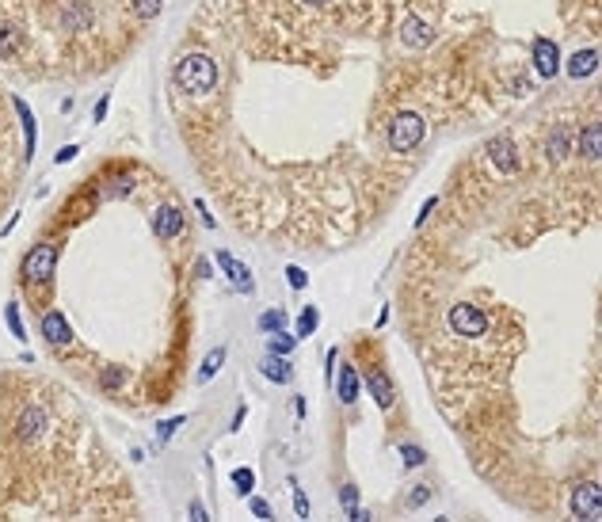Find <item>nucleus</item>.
Returning <instances> with one entry per match:
<instances>
[{
  "label": "nucleus",
  "instance_id": "1",
  "mask_svg": "<svg viewBox=\"0 0 602 522\" xmlns=\"http://www.w3.org/2000/svg\"><path fill=\"white\" fill-rule=\"evenodd\" d=\"M175 84L183 88L187 96H210L218 84V65L210 53H187V58L175 61Z\"/></svg>",
  "mask_w": 602,
  "mask_h": 522
},
{
  "label": "nucleus",
  "instance_id": "2",
  "mask_svg": "<svg viewBox=\"0 0 602 522\" xmlns=\"http://www.w3.org/2000/svg\"><path fill=\"white\" fill-rule=\"evenodd\" d=\"M427 134V122H423L416 111H404V115H397L389 122V149L393 153H412L423 141Z\"/></svg>",
  "mask_w": 602,
  "mask_h": 522
},
{
  "label": "nucleus",
  "instance_id": "3",
  "mask_svg": "<svg viewBox=\"0 0 602 522\" xmlns=\"http://www.w3.org/2000/svg\"><path fill=\"white\" fill-rule=\"evenodd\" d=\"M53 271H58V244H50V240L35 244V248L27 252V260H24V275H27V282L46 286V282L53 279Z\"/></svg>",
  "mask_w": 602,
  "mask_h": 522
},
{
  "label": "nucleus",
  "instance_id": "4",
  "mask_svg": "<svg viewBox=\"0 0 602 522\" xmlns=\"http://www.w3.org/2000/svg\"><path fill=\"white\" fill-rule=\"evenodd\" d=\"M450 328L465 339H476L488 332V317L476 305H450Z\"/></svg>",
  "mask_w": 602,
  "mask_h": 522
},
{
  "label": "nucleus",
  "instance_id": "5",
  "mask_svg": "<svg viewBox=\"0 0 602 522\" xmlns=\"http://www.w3.org/2000/svg\"><path fill=\"white\" fill-rule=\"evenodd\" d=\"M42 435H46V412H42L39 404H27L16 419V439L31 446V442H39Z\"/></svg>",
  "mask_w": 602,
  "mask_h": 522
},
{
  "label": "nucleus",
  "instance_id": "6",
  "mask_svg": "<svg viewBox=\"0 0 602 522\" xmlns=\"http://www.w3.org/2000/svg\"><path fill=\"white\" fill-rule=\"evenodd\" d=\"M572 515L576 518H587V522H598L602 518V503H598V484H579L572 492Z\"/></svg>",
  "mask_w": 602,
  "mask_h": 522
},
{
  "label": "nucleus",
  "instance_id": "7",
  "mask_svg": "<svg viewBox=\"0 0 602 522\" xmlns=\"http://www.w3.org/2000/svg\"><path fill=\"white\" fill-rule=\"evenodd\" d=\"M488 160H492L504 175L519 172V149H515V141H511L507 134L492 138V141H488Z\"/></svg>",
  "mask_w": 602,
  "mask_h": 522
},
{
  "label": "nucleus",
  "instance_id": "8",
  "mask_svg": "<svg viewBox=\"0 0 602 522\" xmlns=\"http://www.w3.org/2000/svg\"><path fill=\"white\" fill-rule=\"evenodd\" d=\"M534 69H538V76H545V81H553V76L561 73V50H556L553 39L534 42Z\"/></svg>",
  "mask_w": 602,
  "mask_h": 522
},
{
  "label": "nucleus",
  "instance_id": "9",
  "mask_svg": "<svg viewBox=\"0 0 602 522\" xmlns=\"http://www.w3.org/2000/svg\"><path fill=\"white\" fill-rule=\"evenodd\" d=\"M42 336H46L50 347H69V343H73V328H69V320H65L58 309H50V313L42 317Z\"/></svg>",
  "mask_w": 602,
  "mask_h": 522
},
{
  "label": "nucleus",
  "instance_id": "10",
  "mask_svg": "<svg viewBox=\"0 0 602 522\" xmlns=\"http://www.w3.org/2000/svg\"><path fill=\"white\" fill-rule=\"evenodd\" d=\"M153 232H157L160 240H172L183 232V210L175 206H160L157 214H153Z\"/></svg>",
  "mask_w": 602,
  "mask_h": 522
},
{
  "label": "nucleus",
  "instance_id": "11",
  "mask_svg": "<svg viewBox=\"0 0 602 522\" xmlns=\"http://www.w3.org/2000/svg\"><path fill=\"white\" fill-rule=\"evenodd\" d=\"M431 39H434V27L427 24V19H419V16H408L404 27H400V42H404V46H412V50L427 46Z\"/></svg>",
  "mask_w": 602,
  "mask_h": 522
},
{
  "label": "nucleus",
  "instance_id": "12",
  "mask_svg": "<svg viewBox=\"0 0 602 522\" xmlns=\"http://www.w3.org/2000/svg\"><path fill=\"white\" fill-rule=\"evenodd\" d=\"M218 267L229 275V282L237 286V290H244V294H252L255 290V282H252V271L244 267V263H237L229 252H218Z\"/></svg>",
  "mask_w": 602,
  "mask_h": 522
},
{
  "label": "nucleus",
  "instance_id": "13",
  "mask_svg": "<svg viewBox=\"0 0 602 522\" xmlns=\"http://www.w3.org/2000/svg\"><path fill=\"white\" fill-rule=\"evenodd\" d=\"M366 389H370V396L377 401V408H393V401H397V389H393V382H389V377L382 374V370H370L366 374Z\"/></svg>",
  "mask_w": 602,
  "mask_h": 522
},
{
  "label": "nucleus",
  "instance_id": "14",
  "mask_svg": "<svg viewBox=\"0 0 602 522\" xmlns=\"http://www.w3.org/2000/svg\"><path fill=\"white\" fill-rule=\"evenodd\" d=\"M568 76H572V81H583V76H591L598 69V50L595 46H587V50H576L572 58H568Z\"/></svg>",
  "mask_w": 602,
  "mask_h": 522
},
{
  "label": "nucleus",
  "instance_id": "15",
  "mask_svg": "<svg viewBox=\"0 0 602 522\" xmlns=\"http://www.w3.org/2000/svg\"><path fill=\"white\" fill-rule=\"evenodd\" d=\"M260 370H263L267 382H275V385H290V377H294V370H290V362H286V354H267Z\"/></svg>",
  "mask_w": 602,
  "mask_h": 522
},
{
  "label": "nucleus",
  "instance_id": "16",
  "mask_svg": "<svg viewBox=\"0 0 602 522\" xmlns=\"http://www.w3.org/2000/svg\"><path fill=\"white\" fill-rule=\"evenodd\" d=\"M579 153H583L587 160H598V153H602V126L598 122H587L583 126V134H579Z\"/></svg>",
  "mask_w": 602,
  "mask_h": 522
},
{
  "label": "nucleus",
  "instance_id": "17",
  "mask_svg": "<svg viewBox=\"0 0 602 522\" xmlns=\"http://www.w3.org/2000/svg\"><path fill=\"white\" fill-rule=\"evenodd\" d=\"M24 50V31L12 24H0V58H16Z\"/></svg>",
  "mask_w": 602,
  "mask_h": 522
},
{
  "label": "nucleus",
  "instance_id": "18",
  "mask_svg": "<svg viewBox=\"0 0 602 522\" xmlns=\"http://www.w3.org/2000/svg\"><path fill=\"white\" fill-rule=\"evenodd\" d=\"M340 401L343 404L359 401V374H354V366H340Z\"/></svg>",
  "mask_w": 602,
  "mask_h": 522
},
{
  "label": "nucleus",
  "instance_id": "19",
  "mask_svg": "<svg viewBox=\"0 0 602 522\" xmlns=\"http://www.w3.org/2000/svg\"><path fill=\"white\" fill-rule=\"evenodd\" d=\"M568 145H572V130L568 126H556L549 134V157L553 160H564L568 157Z\"/></svg>",
  "mask_w": 602,
  "mask_h": 522
},
{
  "label": "nucleus",
  "instance_id": "20",
  "mask_svg": "<svg viewBox=\"0 0 602 522\" xmlns=\"http://www.w3.org/2000/svg\"><path fill=\"white\" fill-rule=\"evenodd\" d=\"M16 111H19V122H24V134H27V153H35V141H39V126H35V115L24 99H16Z\"/></svg>",
  "mask_w": 602,
  "mask_h": 522
},
{
  "label": "nucleus",
  "instance_id": "21",
  "mask_svg": "<svg viewBox=\"0 0 602 522\" xmlns=\"http://www.w3.org/2000/svg\"><path fill=\"white\" fill-rule=\"evenodd\" d=\"M317 324H320V313H317V309H313V305H309V309H305V313H301V317H297V332H294V336H297V339L313 336V332H317Z\"/></svg>",
  "mask_w": 602,
  "mask_h": 522
},
{
  "label": "nucleus",
  "instance_id": "22",
  "mask_svg": "<svg viewBox=\"0 0 602 522\" xmlns=\"http://www.w3.org/2000/svg\"><path fill=\"white\" fill-rule=\"evenodd\" d=\"M221 362H225V347H214V351L206 354V362H203V370H198V377H203V382H206V377H214V374L221 370Z\"/></svg>",
  "mask_w": 602,
  "mask_h": 522
},
{
  "label": "nucleus",
  "instance_id": "23",
  "mask_svg": "<svg viewBox=\"0 0 602 522\" xmlns=\"http://www.w3.org/2000/svg\"><path fill=\"white\" fill-rule=\"evenodd\" d=\"M164 8V0H133V16L138 19H157Z\"/></svg>",
  "mask_w": 602,
  "mask_h": 522
},
{
  "label": "nucleus",
  "instance_id": "24",
  "mask_svg": "<svg viewBox=\"0 0 602 522\" xmlns=\"http://www.w3.org/2000/svg\"><path fill=\"white\" fill-rule=\"evenodd\" d=\"M233 484H237V492H240V496H252V488H255V473H252V469H233Z\"/></svg>",
  "mask_w": 602,
  "mask_h": 522
},
{
  "label": "nucleus",
  "instance_id": "25",
  "mask_svg": "<svg viewBox=\"0 0 602 522\" xmlns=\"http://www.w3.org/2000/svg\"><path fill=\"white\" fill-rule=\"evenodd\" d=\"M294 343H297V336H286V332L278 328L271 336V354H290V351H294Z\"/></svg>",
  "mask_w": 602,
  "mask_h": 522
},
{
  "label": "nucleus",
  "instance_id": "26",
  "mask_svg": "<svg viewBox=\"0 0 602 522\" xmlns=\"http://www.w3.org/2000/svg\"><path fill=\"white\" fill-rule=\"evenodd\" d=\"M400 458H404V465H408V469H416V465H423V461H427V454H423L419 446H412V442H404V446H400Z\"/></svg>",
  "mask_w": 602,
  "mask_h": 522
},
{
  "label": "nucleus",
  "instance_id": "27",
  "mask_svg": "<svg viewBox=\"0 0 602 522\" xmlns=\"http://www.w3.org/2000/svg\"><path fill=\"white\" fill-rule=\"evenodd\" d=\"M427 499H431V488H427V484H416V488L408 492L404 507H408V511H416V507H423V503H427Z\"/></svg>",
  "mask_w": 602,
  "mask_h": 522
},
{
  "label": "nucleus",
  "instance_id": "28",
  "mask_svg": "<svg viewBox=\"0 0 602 522\" xmlns=\"http://www.w3.org/2000/svg\"><path fill=\"white\" fill-rule=\"evenodd\" d=\"M282 324H286V313H282V309H271V313L260 317V328H263V332H278Z\"/></svg>",
  "mask_w": 602,
  "mask_h": 522
},
{
  "label": "nucleus",
  "instance_id": "29",
  "mask_svg": "<svg viewBox=\"0 0 602 522\" xmlns=\"http://www.w3.org/2000/svg\"><path fill=\"white\" fill-rule=\"evenodd\" d=\"M4 320H8V328H12V336H16V339H27L24 320H19V309H16V305H8V309H4Z\"/></svg>",
  "mask_w": 602,
  "mask_h": 522
},
{
  "label": "nucleus",
  "instance_id": "30",
  "mask_svg": "<svg viewBox=\"0 0 602 522\" xmlns=\"http://www.w3.org/2000/svg\"><path fill=\"white\" fill-rule=\"evenodd\" d=\"M183 424H187V416H175V419H164V424L157 427V435H160V439H172V435H175V431H180Z\"/></svg>",
  "mask_w": 602,
  "mask_h": 522
},
{
  "label": "nucleus",
  "instance_id": "31",
  "mask_svg": "<svg viewBox=\"0 0 602 522\" xmlns=\"http://www.w3.org/2000/svg\"><path fill=\"white\" fill-rule=\"evenodd\" d=\"M286 279H290V286H294V290H305V286H309V275L301 271V267H286Z\"/></svg>",
  "mask_w": 602,
  "mask_h": 522
},
{
  "label": "nucleus",
  "instance_id": "32",
  "mask_svg": "<svg viewBox=\"0 0 602 522\" xmlns=\"http://www.w3.org/2000/svg\"><path fill=\"white\" fill-rule=\"evenodd\" d=\"M294 511H297V518H309V496L301 488H294Z\"/></svg>",
  "mask_w": 602,
  "mask_h": 522
},
{
  "label": "nucleus",
  "instance_id": "33",
  "mask_svg": "<svg viewBox=\"0 0 602 522\" xmlns=\"http://www.w3.org/2000/svg\"><path fill=\"white\" fill-rule=\"evenodd\" d=\"M340 499H343V511H347V507H354V503H359V488H354V484H343Z\"/></svg>",
  "mask_w": 602,
  "mask_h": 522
},
{
  "label": "nucleus",
  "instance_id": "34",
  "mask_svg": "<svg viewBox=\"0 0 602 522\" xmlns=\"http://www.w3.org/2000/svg\"><path fill=\"white\" fill-rule=\"evenodd\" d=\"M252 515L255 518H271V503H267V499H252Z\"/></svg>",
  "mask_w": 602,
  "mask_h": 522
},
{
  "label": "nucleus",
  "instance_id": "35",
  "mask_svg": "<svg viewBox=\"0 0 602 522\" xmlns=\"http://www.w3.org/2000/svg\"><path fill=\"white\" fill-rule=\"evenodd\" d=\"M103 385H107V389L122 385V370H118V366H111V370H103Z\"/></svg>",
  "mask_w": 602,
  "mask_h": 522
},
{
  "label": "nucleus",
  "instance_id": "36",
  "mask_svg": "<svg viewBox=\"0 0 602 522\" xmlns=\"http://www.w3.org/2000/svg\"><path fill=\"white\" fill-rule=\"evenodd\" d=\"M76 153H81L76 145H65V149H61V153H58V157H53V160H58V164H69V160L76 157Z\"/></svg>",
  "mask_w": 602,
  "mask_h": 522
},
{
  "label": "nucleus",
  "instance_id": "37",
  "mask_svg": "<svg viewBox=\"0 0 602 522\" xmlns=\"http://www.w3.org/2000/svg\"><path fill=\"white\" fill-rule=\"evenodd\" d=\"M439 206V198H427V203H423V210H419V218H416V225H423V221H427V214L431 210Z\"/></svg>",
  "mask_w": 602,
  "mask_h": 522
},
{
  "label": "nucleus",
  "instance_id": "38",
  "mask_svg": "<svg viewBox=\"0 0 602 522\" xmlns=\"http://www.w3.org/2000/svg\"><path fill=\"white\" fill-rule=\"evenodd\" d=\"M107 103H111L107 96H103V99H99V103H96V122H103V115H107Z\"/></svg>",
  "mask_w": 602,
  "mask_h": 522
},
{
  "label": "nucleus",
  "instance_id": "39",
  "mask_svg": "<svg viewBox=\"0 0 602 522\" xmlns=\"http://www.w3.org/2000/svg\"><path fill=\"white\" fill-rule=\"evenodd\" d=\"M191 518H198V522H203V518H206V507H203V503H198V499H195V503H191Z\"/></svg>",
  "mask_w": 602,
  "mask_h": 522
},
{
  "label": "nucleus",
  "instance_id": "40",
  "mask_svg": "<svg viewBox=\"0 0 602 522\" xmlns=\"http://www.w3.org/2000/svg\"><path fill=\"white\" fill-rule=\"evenodd\" d=\"M240 424H244V408H237V416H233V427H229V431H240Z\"/></svg>",
  "mask_w": 602,
  "mask_h": 522
},
{
  "label": "nucleus",
  "instance_id": "41",
  "mask_svg": "<svg viewBox=\"0 0 602 522\" xmlns=\"http://www.w3.org/2000/svg\"><path fill=\"white\" fill-rule=\"evenodd\" d=\"M301 4H313V8H320V4H328V0H301Z\"/></svg>",
  "mask_w": 602,
  "mask_h": 522
}]
</instances>
